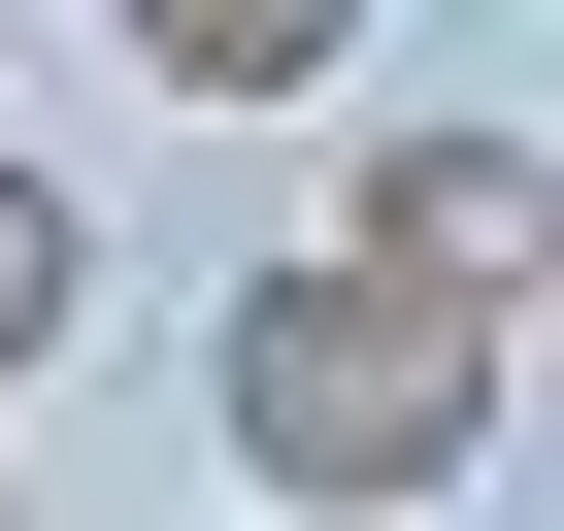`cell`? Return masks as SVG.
Returning <instances> with one entry per match:
<instances>
[{
	"mask_svg": "<svg viewBox=\"0 0 564 531\" xmlns=\"http://www.w3.org/2000/svg\"><path fill=\"white\" fill-rule=\"evenodd\" d=\"M199 432H232V498L366 531V498H465V465L531 432V333L399 300V266H265V300H232V366H199Z\"/></svg>",
	"mask_w": 564,
	"mask_h": 531,
	"instance_id": "1",
	"label": "cell"
},
{
	"mask_svg": "<svg viewBox=\"0 0 564 531\" xmlns=\"http://www.w3.org/2000/svg\"><path fill=\"white\" fill-rule=\"evenodd\" d=\"M531 232H564V166H531V100H432V133L366 166V232H333V266H399V300H465V333H531Z\"/></svg>",
	"mask_w": 564,
	"mask_h": 531,
	"instance_id": "2",
	"label": "cell"
},
{
	"mask_svg": "<svg viewBox=\"0 0 564 531\" xmlns=\"http://www.w3.org/2000/svg\"><path fill=\"white\" fill-rule=\"evenodd\" d=\"M0 531H34V498H0Z\"/></svg>",
	"mask_w": 564,
	"mask_h": 531,
	"instance_id": "5",
	"label": "cell"
},
{
	"mask_svg": "<svg viewBox=\"0 0 564 531\" xmlns=\"http://www.w3.org/2000/svg\"><path fill=\"white\" fill-rule=\"evenodd\" d=\"M133 67H166V100H366V34H333V0H166Z\"/></svg>",
	"mask_w": 564,
	"mask_h": 531,
	"instance_id": "3",
	"label": "cell"
},
{
	"mask_svg": "<svg viewBox=\"0 0 564 531\" xmlns=\"http://www.w3.org/2000/svg\"><path fill=\"white\" fill-rule=\"evenodd\" d=\"M67 300H100V199H67V166H0V366H67Z\"/></svg>",
	"mask_w": 564,
	"mask_h": 531,
	"instance_id": "4",
	"label": "cell"
}]
</instances>
